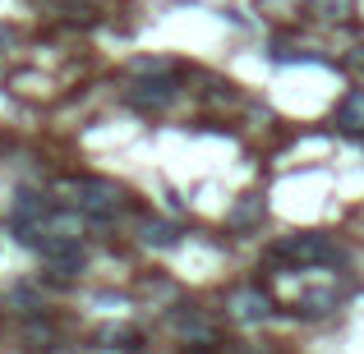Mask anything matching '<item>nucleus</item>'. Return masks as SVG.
<instances>
[{
  "instance_id": "1a4fd4ad",
  "label": "nucleus",
  "mask_w": 364,
  "mask_h": 354,
  "mask_svg": "<svg viewBox=\"0 0 364 354\" xmlns=\"http://www.w3.org/2000/svg\"><path fill=\"white\" fill-rule=\"evenodd\" d=\"M350 9H355V0H309V14L314 18H328V23L350 18Z\"/></svg>"
},
{
  "instance_id": "20e7f679",
  "label": "nucleus",
  "mask_w": 364,
  "mask_h": 354,
  "mask_svg": "<svg viewBox=\"0 0 364 354\" xmlns=\"http://www.w3.org/2000/svg\"><path fill=\"white\" fill-rule=\"evenodd\" d=\"M258 221H263V198L258 194H240V203L226 212V226H231V231H254Z\"/></svg>"
},
{
  "instance_id": "9b49d317",
  "label": "nucleus",
  "mask_w": 364,
  "mask_h": 354,
  "mask_svg": "<svg viewBox=\"0 0 364 354\" xmlns=\"http://www.w3.org/2000/svg\"><path fill=\"white\" fill-rule=\"evenodd\" d=\"M129 70L143 74V79H171V74H176V65H171V60H134Z\"/></svg>"
},
{
  "instance_id": "39448f33",
  "label": "nucleus",
  "mask_w": 364,
  "mask_h": 354,
  "mask_svg": "<svg viewBox=\"0 0 364 354\" xmlns=\"http://www.w3.org/2000/svg\"><path fill=\"white\" fill-rule=\"evenodd\" d=\"M129 101L134 106H166V101H176V83L171 79H148V83H139V88L129 92Z\"/></svg>"
},
{
  "instance_id": "f8f14e48",
  "label": "nucleus",
  "mask_w": 364,
  "mask_h": 354,
  "mask_svg": "<svg viewBox=\"0 0 364 354\" xmlns=\"http://www.w3.org/2000/svg\"><path fill=\"white\" fill-rule=\"evenodd\" d=\"M28 345H51V327L46 322H28Z\"/></svg>"
},
{
  "instance_id": "f257e3e1",
  "label": "nucleus",
  "mask_w": 364,
  "mask_h": 354,
  "mask_svg": "<svg viewBox=\"0 0 364 354\" xmlns=\"http://www.w3.org/2000/svg\"><path fill=\"white\" fill-rule=\"evenodd\" d=\"M277 258H286V262H300V267H346L350 253L341 239L323 235V231H304V235H286L282 244H277Z\"/></svg>"
},
{
  "instance_id": "ddd939ff",
  "label": "nucleus",
  "mask_w": 364,
  "mask_h": 354,
  "mask_svg": "<svg viewBox=\"0 0 364 354\" xmlns=\"http://www.w3.org/2000/svg\"><path fill=\"white\" fill-rule=\"evenodd\" d=\"M346 65H350V70H364V46H355V51L346 55Z\"/></svg>"
},
{
  "instance_id": "6e6552de",
  "label": "nucleus",
  "mask_w": 364,
  "mask_h": 354,
  "mask_svg": "<svg viewBox=\"0 0 364 354\" xmlns=\"http://www.w3.org/2000/svg\"><path fill=\"white\" fill-rule=\"evenodd\" d=\"M176 327L185 331L189 341H213V322H208L198 309H189V313H176Z\"/></svg>"
},
{
  "instance_id": "0eeeda50",
  "label": "nucleus",
  "mask_w": 364,
  "mask_h": 354,
  "mask_svg": "<svg viewBox=\"0 0 364 354\" xmlns=\"http://www.w3.org/2000/svg\"><path fill=\"white\" fill-rule=\"evenodd\" d=\"M139 239H143V244H157V248H171V244L180 239V231H176L171 221H157V216H148V221L139 226Z\"/></svg>"
},
{
  "instance_id": "f03ea898",
  "label": "nucleus",
  "mask_w": 364,
  "mask_h": 354,
  "mask_svg": "<svg viewBox=\"0 0 364 354\" xmlns=\"http://www.w3.org/2000/svg\"><path fill=\"white\" fill-rule=\"evenodd\" d=\"M65 194H70V203L79 207L83 216H92V221H111V216L124 207V189L111 184V179H97V175L70 179V184H65Z\"/></svg>"
},
{
  "instance_id": "7ed1b4c3",
  "label": "nucleus",
  "mask_w": 364,
  "mask_h": 354,
  "mask_svg": "<svg viewBox=\"0 0 364 354\" xmlns=\"http://www.w3.org/2000/svg\"><path fill=\"white\" fill-rule=\"evenodd\" d=\"M267 313H272V299H267L258 285H245V290L231 294V318H240V322H263Z\"/></svg>"
},
{
  "instance_id": "423d86ee",
  "label": "nucleus",
  "mask_w": 364,
  "mask_h": 354,
  "mask_svg": "<svg viewBox=\"0 0 364 354\" xmlns=\"http://www.w3.org/2000/svg\"><path fill=\"white\" fill-rule=\"evenodd\" d=\"M337 124L346 133H364V88H350L337 106Z\"/></svg>"
},
{
  "instance_id": "4468645a",
  "label": "nucleus",
  "mask_w": 364,
  "mask_h": 354,
  "mask_svg": "<svg viewBox=\"0 0 364 354\" xmlns=\"http://www.w3.org/2000/svg\"><path fill=\"white\" fill-rule=\"evenodd\" d=\"M9 42H14V28H5V23H0V51H5Z\"/></svg>"
},
{
  "instance_id": "9d476101",
  "label": "nucleus",
  "mask_w": 364,
  "mask_h": 354,
  "mask_svg": "<svg viewBox=\"0 0 364 354\" xmlns=\"http://www.w3.org/2000/svg\"><path fill=\"white\" fill-rule=\"evenodd\" d=\"M300 309L309 313V318H318V313H332V309H337V294H332V290H309V294L300 299Z\"/></svg>"
}]
</instances>
